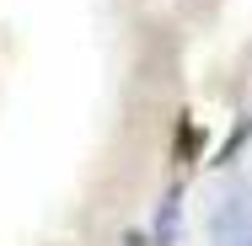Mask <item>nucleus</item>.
Instances as JSON below:
<instances>
[{"instance_id": "nucleus-1", "label": "nucleus", "mask_w": 252, "mask_h": 246, "mask_svg": "<svg viewBox=\"0 0 252 246\" xmlns=\"http://www.w3.org/2000/svg\"><path fill=\"white\" fill-rule=\"evenodd\" d=\"M209 246H252V182H236L231 193L215 203Z\"/></svg>"}, {"instance_id": "nucleus-2", "label": "nucleus", "mask_w": 252, "mask_h": 246, "mask_svg": "<svg viewBox=\"0 0 252 246\" xmlns=\"http://www.w3.org/2000/svg\"><path fill=\"white\" fill-rule=\"evenodd\" d=\"M183 236V198L166 193L161 198V209H156V230H151V246H177Z\"/></svg>"}, {"instance_id": "nucleus-3", "label": "nucleus", "mask_w": 252, "mask_h": 246, "mask_svg": "<svg viewBox=\"0 0 252 246\" xmlns=\"http://www.w3.org/2000/svg\"><path fill=\"white\" fill-rule=\"evenodd\" d=\"M124 246H145V236L140 230H124Z\"/></svg>"}]
</instances>
